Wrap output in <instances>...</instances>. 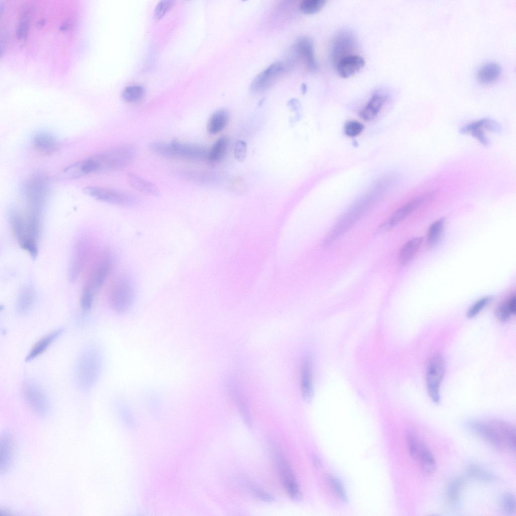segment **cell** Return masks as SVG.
I'll return each mask as SVG.
<instances>
[{
  "instance_id": "27",
  "label": "cell",
  "mask_w": 516,
  "mask_h": 516,
  "mask_svg": "<svg viewBox=\"0 0 516 516\" xmlns=\"http://www.w3.org/2000/svg\"><path fill=\"white\" fill-rule=\"evenodd\" d=\"M339 36L335 40L332 48L333 57L334 59L337 58V62L341 58L350 54L348 52L352 50L354 44L353 38L349 35L346 34Z\"/></svg>"
},
{
  "instance_id": "21",
  "label": "cell",
  "mask_w": 516,
  "mask_h": 516,
  "mask_svg": "<svg viewBox=\"0 0 516 516\" xmlns=\"http://www.w3.org/2000/svg\"><path fill=\"white\" fill-rule=\"evenodd\" d=\"M504 439L508 450L515 451V428L508 421L501 419H491Z\"/></svg>"
},
{
  "instance_id": "24",
  "label": "cell",
  "mask_w": 516,
  "mask_h": 516,
  "mask_svg": "<svg viewBox=\"0 0 516 516\" xmlns=\"http://www.w3.org/2000/svg\"><path fill=\"white\" fill-rule=\"evenodd\" d=\"M32 144L38 151L45 153H51L56 150L58 143L56 139L52 135L45 132L36 134L33 138Z\"/></svg>"
},
{
  "instance_id": "20",
  "label": "cell",
  "mask_w": 516,
  "mask_h": 516,
  "mask_svg": "<svg viewBox=\"0 0 516 516\" xmlns=\"http://www.w3.org/2000/svg\"><path fill=\"white\" fill-rule=\"evenodd\" d=\"M127 180L133 188L142 194L152 196H157L160 194L155 184L136 173H128Z\"/></svg>"
},
{
  "instance_id": "49",
  "label": "cell",
  "mask_w": 516,
  "mask_h": 516,
  "mask_svg": "<svg viewBox=\"0 0 516 516\" xmlns=\"http://www.w3.org/2000/svg\"><path fill=\"white\" fill-rule=\"evenodd\" d=\"M232 184V188L234 190H236L238 191H243L244 183L241 179L237 178L233 179Z\"/></svg>"
},
{
  "instance_id": "46",
  "label": "cell",
  "mask_w": 516,
  "mask_h": 516,
  "mask_svg": "<svg viewBox=\"0 0 516 516\" xmlns=\"http://www.w3.org/2000/svg\"><path fill=\"white\" fill-rule=\"evenodd\" d=\"M172 4L171 1H162L157 6L154 11V18L156 20L160 19L168 10L170 9Z\"/></svg>"
},
{
  "instance_id": "50",
  "label": "cell",
  "mask_w": 516,
  "mask_h": 516,
  "mask_svg": "<svg viewBox=\"0 0 516 516\" xmlns=\"http://www.w3.org/2000/svg\"><path fill=\"white\" fill-rule=\"evenodd\" d=\"M508 302L512 314H515L516 311V298L515 295H513L508 299Z\"/></svg>"
},
{
  "instance_id": "12",
  "label": "cell",
  "mask_w": 516,
  "mask_h": 516,
  "mask_svg": "<svg viewBox=\"0 0 516 516\" xmlns=\"http://www.w3.org/2000/svg\"><path fill=\"white\" fill-rule=\"evenodd\" d=\"M23 397L31 408L40 416L46 415L50 409L48 399L44 390L36 383L26 381L22 387Z\"/></svg>"
},
{
  "instance_id": "9",
  "label": "cell",
  "mask_w": 516,
  "mask_h": 516,
  "mask_svg": "<svg viewBox=\"0 0 516 516\" xmlns=\"http://www.w3.org/2000/svg\"><path fill=\"white\" fill-rule=\"evenodd\" d=\"M83 191L86 195L97 200L115 205L131 207L138 203V199L134 195L114 189L87 186Z\"/></svg>"
},
{
  "instance_id": "37",
  "label": "cell",
  "mask_w": 516,
  "mask_h": 516,
  "mask_svg": "<svg viewBox=\"0 0 516 516\" xmlns=\"http://www.w3.org/2000/svg\"><path fill=\"white\" fill-rule=\"evenodd\" d=\"M144 89L137 85L126 87L122 92V98L126 102H135L141 100L145 95Z\"/></svg>"
},
{
  "instance_id": "2",
  "label": "cell",
  "mask_w": 516,
  "mask_h": 516,
  "mask_svg": "<svg viewBox=\"0 0 516 516\" xmlns=\"http://www.w3.org/2000/svg\"><path fill=\"white\" fill-rule=\"evenodd\" d=\"M385 187L378 183L372 190L354 203L338 220L322 240L329 246L350 229L371 207Z\"/></svg>"
},
{
  "instance_id": "25",
  "label": "cell",
  "mask_w": 516,
  "mask_h": 516,
  "mask_svg": "<svg viewBox=\"0 0 516 516\" xmlns=\"http://www.w3.org/2000/svg\"><path fill=\"white\" fill-rule=\"evenodd\" d=\"M385 96L380 93L374 94L365 107L361 111L360 116L365 120L370 121L377 116L384 101Z\"/></svg>"
},
{
  "instance_id": "48",
  "label": "cell",
  "mask_w": 516,
  "mask_h": 516,
  "mask_svg": "<svg viewBox=\"0 0 516 516\" xmlns=\"http://www.w3.org/2000/svg\"><path fill=\"white\" fill-rule=\"evenodd\" d=\"M251 489L254 494L261 500L268 502H272L274 501V498L272 495L258 487L252 486Z\"/></svg>"
},
{
  "instance_id": "44",
  "label": "cell",
  "mask_w": 516,
  "mask_h": 516,
  "mask_svg": "<svg viewBox=\"0 0 516 516\" xmlns=\"http://www.w3.org/2000/svg\"><path fill=\"white\" fill-rule=\"evenodd\" d=\"M364 126L360 122L351 120L347 122L345 125V133L349 137L359 135L363 130Z\"/></svg>"
},
{
  "instance_id": "5",
  "label": "cell",
  "mask_w": 516,
  "mask_h": 516,
  "mask_svg": "<svg viewBox=\"0 0 516 516\" xmlns=\"http://www.w3.org/2000/svg\"><path fill=\"white\" fill-rule=\"evenodd\" d=\"M113 263L111 254L104 253L92 267L81 293L80 303L83 310L87 311L91 308L97 294L110 273Z\"/></svg>"
},
{
  "instance_id": "22",
  "label": "cell",
  "mask_w": 516,
  "mask_h": 516,
  "mask_svg": "<svg viewBox=\"0 0 516 516\" xmlns=\"http://www.w3.org/2000/svg\"><path fill=\"white\" fill-rule=\"evenodd\" d=\"M501 73V68L498 63L494 61H489L480 67L477 72L476 77L480 83L490 84L495 81Z\"/></svg>"
},
{
  "instance_id": "26",
  "label": "cell",
  "mask_w": 516,
  "mask_h": 516,
  "mask_svg": "<svg viewBox=\"0 0 516 516\" xmlns=\"http://www.w3.org/2000/svg\"><path fill=\"white\" fill-rule=\"evenodd\" d=\"M35 294L32 288L28 286L23 287L17 299L16 310L18 313L23 315L27 313L33 305Z\"/></svg>"
},
{
  "instance_id": "33",
  "label": "cell",
  "mask_w": 516,
  "mask_h": 516,
  "mask_svg": "<svg viewBox=\"0 0 516 516\" xmlns=\"http://www.w3.org/2000/svg\"><path fill=\"white\" fill-rule=\"evenodd\" d=\"M228 146V139L221 137L217 140L209 150L208 160L211 162L221 160L226 154Z\"/></svg>"
},
{
  "instance_id": "11",
  "label": "cell",
  "mask_w": 516,
  "mask_h": 516,
  "mask_svg": "<svg viewBox=\"0 0 516 516\" xmlns=\"http://www.w3.org/2000/svg\"><path fill=\"white\" fill-rule=\"evenodd\" d=\"M468 428L491 446L500 450H508L499 430L491 420H474L466 423Z\"/></svg>"
},
{
  "instance_id": "13",
  "label": "cell",
  "mask_w": 516,
  "mask_h": 516,
  "mask_svg": "<svg viewBox=\"0 0 516 516\" xmlns=\"http://www.w3.org/2000/svg\"><path fill=\"white\" fill-rule=\"evenodd\" d=\"M433 196L432 192H429L417 197L405 204L381 224L378 228V232H385L392 229L415 210L429 201Z\"/></svg>"
},
{
  "instance_id": "29",
  "label": "cell",
  "mask_w": 516,
  "mask_h": 516,
  "mask_svg": "<svg viewBox=\"0 0 516 516\" xmlns=\"http://www.w3.org/2000/svg\"><path fill=\"white\" fill-rule=\"evenodd\" d=\"M422 241V237H415L403 245L399 254V260L401 265H405L412 260L420 247Z\"/></svg>"
},
{
  "instance_id": "47",
  "label": "cell",
  "mask_w": 516,
  "mask_h": 516,
  "mask_svg": "<svg viewBox=\"0 0 516 516\" xmlns=\"http://www.w3.org/2000/svg\"><path fill=\"white\" fill-rule=\"evenodd\" d=\"M235 397L243 420L247 426L250 427L252 423L248 408L244 403L239 398L238 394H236Z\"/></svg>"
},
{
  "instance_id": "40",
  "label": "cell",
  "mask_w": 516,
  "mask_h": 516,
  "mask_svg": "<svg viewBox=\"0 0 516 516\" xmlns=\"http://www.w3.org/2000/svg\"><path fill=\"white\" fill-rule=\"evenodd\" d=\"M11 442L9 437L5 436L1 442V467L6 469L11 458Z\"/></svg>"
},
{
  "instance_id": "7",
  "label": "cell",
  "mask_w": 516,
  "mask_h": 516,
  "mask_svg": "<svg viewBox=\"0 0 516 516\" xmlns=\"http://www.w3.org/2000/svg\"><path fill=\"white\" fill-rule=\"evenodd\" d=\"M135 298L134 287L127 277H120L111 285L109 293V303L115 312L126 313L133 306Z\"/></svg>"
},
{
  "instance_id": "38",
  "label": "cell",
  "mask_w": 516,
  "mask_h": 516,
  "mask_svg": "<svg viewBox=\"0 0 516 516\" xmlns=\"http://www.w3.org/2000/svg\"><path fill=\"white\" fill-rule=\"evenodd\" d=\"M500 504L501 509L505 514L508 515L515 514L516 502L513 494L510 492L503 493L501 496Z\"/></svg>"
},
{
  "instance_id": "35",
  "label": "cell",
  "mask_w": 516,
  "mask_h": 516,
  "mask_svg": "<svg viewBox=\"0 0 516 516\" xmlns=\"http://www.w3.org/2000/svg\"><path fill=\"white\" fill-rule=\"evenodd\" d=\"M445 225L444 218H440L433 222L429 227L427 234V241L429 245L432 246L436 244L440 238Z\"/></svg>"
},
{
  "instance_id": "43",
  "label": "cell",
  "mask_w": 516,
  "mask_h": 516,
  "mask_svg": "<svg viewBox=\"0 0 516 516\" xmlns=\"http://www.w3.org/2000/svg\"><path fill=\"white\" fill-rule=\"evenodd\" d=\"M495 316L501 322L507 321L512 314L508 305V300L500 304L495 310Z\"/></svg>"
},
{
  "instance_id": "4",
  "label": "cell",
  "mask_w": 516,
  "mask_h": 516,
  "mask_svg": "<svg viewBox=\"0 0 516 516\" xmlns=\"http://www.w3.org/2000/svg\"><path fill=\"white\" fill-rule=\"evenodd\" d=\"M103 360L99 348L95 345L85 347L79 353L75 366L77 385L84 390L95 385L101 373Z\"/></svg>"
},
{
  "instance_id": "6",
  "label": "cell",
  "mask_w": 516,
  "mask_h": 516,
  "mask_svg": "<svg viewBox=\"0 0 516 516\" xmlns=\"http://www.w3.org/2000/svg\"><path fill=\"white\" fill-rule=\"evenodd\" d=\"M149 148L154 154L168 159L202 161L208 160L209 154V150L203 145L175 140L170 142L154 141Z\"/></svg>"
},
{
  "instance_id": "1",
  "label": "cell",
  "mask_w": 516,
  "mask_h": 516,
  "mask_svg": "<svg viewBox=\"0 0 516 516\" xmlns=\"http://www.w3.org/2000/svg\"><path fill=\"white\" fill-rule=\"evenodd\" d=\"M136 154L137 150L133 145H119L82 161L83 169L86 174L119 170L130 164Z\"/></svg>"
},
{
  "instance_id": "32",
  "label": "cell",
  "mask_w": 516,
  "mask_h": 516,
  "mask_svg": "<svg viewBox=\"0 0 516 516\" xmlns=\"http://www.w3.org/2000/svg\"><path fill=\"white\" fill-rule=\"evenodd\" d=\"M484 128V120L481 119L467 124L460 130V132L463 134H470L483 145H487L489 140L483 131Z\"/></svg>"
},
{
  "instance_id": "42",
  "label": "cell",
  "mask_w": 516,
  "mask_h": 516,
  "mask_svg": "<svg viewBox=\"0 0 516 516\" xmlns=\"http://www.w3.org/2000/svg\"><path fill=\"white\" fill-rule=\"evenodd\" d=\"M491 298L489 296L484 297L475 302L466 312V317L472 318L476 316L489 302Z\"/></svg>"
},
{
  "instance_id": "34",
  "label": "cell",
  "mask_w": 516,
  "mask_h": 516,
  "mask_svg": "<svg viewBox=\"0 0 516 516\" xmlns=\"http://www.w3.org/2000/svg\"><path fill=\"white\" fill-rule=\"evenodd\" d=\"M465 484V479L462 477L455 478L450 482L447 488L446 496L450 503L458 502Z\"/></svg>"
},
{
  "instance_id": "31",
  "label": "cell",
  "mask_w": 516,
  "mask_h": 516,
  "mask_svg": "<svg viewBox=\"0 0 516 516\" xmlns=\"http://www.w3.org/2000/svg\"><path fill=\"white\" fill-rule=\"evenodd\" d=\"M466 473L469 477L483 482L493 483L498 479L495 474L476 465H469Z\"/></svg>"
},
{
  "instance_id": "19",
  "label": "cell",
  "mask_w": 516,
  "mask_h": 516,
  "mask_svg": "<svg viewBox=\"0 0 516 516\" xmlns=\"http://www.w3.org/2000/svg\"><path fill=\"white\" fill-rule=\"evenodd\" d=\"M296 48L308 69L315 71L317 69V63L312 40L306 37H301L297 40Z\"/></svg>"
},
{
  "instance_id": "15",
  "label": "cell",
  "mask_w": 516,
  "mask_h": 516,
  "mask_svg": "<svg viewBox=\"0 0 516 516\" xmlns=\"http://www.w3.org/2000/svg\"><path fill=\"white\" fill-rule=\"evenodd\" d=\"M283 71L284 66L281 62L271 64L253 79L250 85L251 90L255 92L265 91L277 80Z\"/></svg>"
},
{
  "instance_id": "23",
  "label": "cell",
  "mask_w": 516,
  "mask_h": 516,
  "mask_svg": "<svg viewBox=\"0 0 516 516\" xmlns=\"http://www.w3.org/2000/svg\"><path fill=\"white\" fill-rule=\"evenodd\" d=\"M416 460L419 462L421 470L424 474L429 475L435 471L436 464L435 459L423 440L421 442Z\"/></svg>"
},
{
  "instance_id": "41",
  "label": "cell",
  "mask_w": 516,
  "mask_h": 516,
  "mask_svg": "<svg viewBox=\"0 0 516 516\" xmlns=\"http://www.w3.org/2000/svg\"><path fill=\"white\" fill-rule=\"evenodd\" d=\"M326 478L338 496L344 502H347V494L341 482L337 478L329 474L326 476Z\"/></svg>"
},
{
  "instance_id": "3",
  "label": "cell",
  "mask_w": 516,
  "mask_h": 516,
  "mask_svg": "<svg viewBox=\"0 0 516 516\" xmlns=\"http://www.w3.org/2000/svg\"><path fill=\"white\" fill-rule=\"evenodd\" d=\"M9 219L13 233L21 248L33 258L38 253L40 220L16 209H12Z\"/></svg>"
},
{
  "instance_id": "51",
  "label": "cell",
  "mask_w": 516,
  "mask_h": 516,
  "mask_svg": "<svg viewBox=\"0 0 516 516\" xmlns=\"http://www.w3.org/2000/svg\"><path fill=\"white\" fill-rule=\"evenodd\" d=\"M313 459L314 463L315 465V466L317 467H319L320 466L321 464H320V462L319 459L317 458V457H314V456Z\"/></svg>"
},
{
  "instance_id": "36",
  "label": "cell",
  "mask_w": 516,
  "mask_h": 516,
  "mask_svg": "<svg viewBox=\"0 0 516 516\" xmlns=\"http://www.w3.org/2000/svg\"><path fill=\"white\" fill-rule=\"evenodd\" d=\"M406 441L411 457L416 460L418 451L422 442L416 432L413 429L409 430L406 434Z\"/></svg>"
},
{
  "instance_id": "17",
  "label": "cell",
  "mask_w": 516,
  "mask_h": 516,
  "mask_svg": "<svg viewBox=\"0 0 516 516\" xmlns=\"http://www.w3.org/2000/svg\"><path fill=\"white\" fill-rule=\"evenodd\" d=\"M300 386L304 400L306 402L310 401L313 394L312 364L310 359L307 357L303 359L301 364Z\"/></svg>"
},
{
  "instance_id": "16",
  "label": "cell",
  "mask_w": 516,
  "mask_h": 516,
  "mask_svg": "<svg viewBox=\"0 0 516 516\" xmlns=\"http://www.w3.org/2000/svg\"><path fill=\"white\" fill-rule=\"evenodd\" d=\"M364 65L365 60L362 56L351 54L337 62V71L341 77L348 78L359 72Z\"/></svg>"
},
{
  "instance_id": "45",
  "label": "cell",
  "mask_w": 516,
  "mask_h": 516,
  "mask_svg": "<svg viewBox=\"0 0 516 516\" xmlns=\"http://www.w3.org/2000/svg\"><path fill=\"white\" fill-rule=\"evenodd\" d=\"M247 145L242 140L237 141L235 145L234 155L235 159L239 161H243L246 156Z\"/></svg>"
},
{
  "instance_id": "10",
  "label": "cell",
  "mask_w": 516,
  "mask_h": 516,
  "mask_svg": "<svg viewBox=\"0 0 516 516\" xmlns=\"http://www.w3.org/2000/svg\"><path fill=\"white\" fill-rule=\"evenodd\" d=\"M445 373V363L440 354H435L429 360L426 371V384L428 394L434 403L440 401V386Z\"/></svg>"
},
{
  "instance_id": "18",
  "label": "cell",
  "mask_w": 516,
  "mask_h": 516,
  "mask_svg": "<svg viewBox=\"0 0 516 516\" xmlns=\"http://www.w3.org/2000/svg\"><path fill=\"white\" fill-rule=\"evenodd\" d=\"M63 328L55 330L40 338L32 347L25 358L26 362L34 360L43 354L62 333Z\"/></svg>"
},
{
  "instance_id": "14",
  "label": "cell",
  "mask_w": 516,
  "mask_h": 516,
  "mask_svg": "<svg viewBox=\"0 0 516 516\" xmlns=\"http://www.w3.org/2000/svg\"><path fill=\"white\" fill-rule=\"evenodd\" d=\"M275 455L285 488L292 500H299L301 496L300 491L290 466L278 448L275 449Z\"/></svg>"
},
{
  "instance_id": "39",
  "label": "cell",
  "mask_w": 516,
  "mask_h": 516,
  "mask_svg": "<svg viewBox=\"0 0 516 516\" xmlns=\"http://www.w3.org/2000/svg\"><path fill=\"white\" fill-rule=\"evenodd\" d=\"M326 0H303L299 4L300 10L306 14H313L318 12L325 6Z\"/></svg>"
},
{
  "instance_id": "28",
  "label": "cell",
  "mask_w": 516,
  "mask_h": 516,
  "mask_svg": "<svg viewBox=\"0 0 516 516\" xmlns=\"http://www.w3.org/2000/svg\"><path fill=\"white\" fill-rule=\"evenodd\" d=\"M229 114L224 109H219L214 112L210 117L207 125L208 132L212 135L216 134L222 131L229 121Z\"/></svg>"
},
{
  "instance_id": "8",
  "label": "cell",
  "mask_w": 516,
  "mask_h": 516,
  "mask_svg": "<svg viewBox=\"0 0 516 516\" xmlns=\"http://www.w3.org/2000/svg\"><path fill=\"white\" fill-rule=\"evenodd\" d=\"M48 183L47 177L41 173L32 175L27 181L24 194L29 211L41 215L48 194Z\"/></svg>"
},
{
  "instance_id": "30",
  "label": "cell",
  "mask_w": 516,
  "mask_h": 516,
  "mask_svg": "<svg viewBox=\"0 0 516 516\" xmlns=\"http://www.w3.org/2000/svg\"><path fill=\"white\" fill-rule=\"evenodd\" d=\"M86 249L83 243L76 246L70 266V277L72 280L76 279L83 267L87 256Z\"/></svg>"
}]
</instances>
